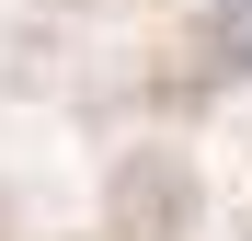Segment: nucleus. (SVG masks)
Wrapping results in <instances>:
<instances>
[{"mask_svg": "<svg viewBox=\"0 0 252 241\" xmlns=\"http://www.w3.org/2000/svg\"><path fill=\"white\" fill-rule=\"evenodd\" d=\"M218 46H229V58L252 69V0H229V12H218Z\"/></svg>", "mask_w": 252, "mask_h": 241, "instance_id": "1", "label": "nucleus"}]
</instances>
